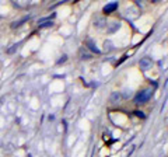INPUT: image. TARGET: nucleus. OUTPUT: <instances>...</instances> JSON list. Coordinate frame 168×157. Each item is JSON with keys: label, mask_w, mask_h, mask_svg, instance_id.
<instances>
[{"label": "nucleus", "mask_w": 168, "mask_h": 157, "mask_svg": "<svg viewBox=\"0 0 168 157\" xmlns=\"http://www.w3.org/2000/svg\"><path fill=\"white\" fill-rule=\"evenodd\" d=\"M140 67H142L143 70L150 69V67H151V59H148V58H143V59H140Z\"/></svg>", "instance_id": "2"}, {"label": "nucleus", "mask_w": 168, "mask_h": 157, "mask_svg": "<svg viewBox=\"0 0 168 157\" xmlns=\"http://www.w3.org/2000/svg\"><path fill=\"white\" fill-rule=\"evenodd\" d=\"M115 100H119V94L118 93H114L111 95V103H115Z\"/></svg>", "instance_id": "4"}, {"label": "nucleus", "mask_w": 168, "mask_h": 157, "mask_svg": "<svg viewBox=\"0 0 168 157\" xmlns=\"http://www.w3.org/2000/svg\"><path fill=\"white\" fill-rule=\"evenodd\" d=\"M118 7V3H111V4H106L104 7V11L105 13H112Z\"/></svg>", "instance_id": "3"}, {"label": "nucleus", "mask_w": 168, "mask_h": 157, "mask_svg": "<svg viewBox=\"0 0 168 157\" xmlns=\"http://www.w3.org/2000/svg\"><path fill=\"white\" fill-rule=\"evenodd\" d=\"M150 95H151V90L140 91V93L135 97V103H136V104H143V103H146L147 100L150 98Z\"/></svg>", "instance_id": "1"}]
</instances>
